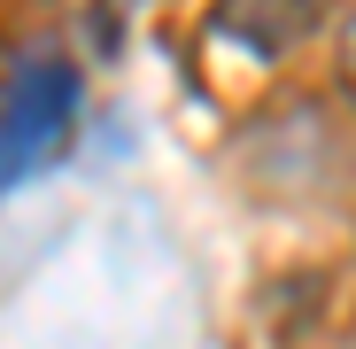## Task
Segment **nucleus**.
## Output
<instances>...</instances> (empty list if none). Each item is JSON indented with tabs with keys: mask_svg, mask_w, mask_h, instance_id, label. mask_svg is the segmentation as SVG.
<instances>
[{
	"mask_svg": "<svg viewBox=\"0 0 356 349\" xmlns=\"http://www.w3.org/2000/svg\"><path fill=\"white\" fill-rule=\"evenodd\" d=\"M70 109H78V70L63 54H24L0 78V179H24L47 155H63Z\"/></svg>",
	"mask_w": 356,
	"mask_h": 349,
	"instance_id": "1",
	"label": "nucleus"
},
{
	"mask_svg": "<svg viewBox=\"0 0 356 349\" xmlns=\"http://www.w3.org/2000/svg\"><path fill=\"white\" fill-rule=\"evenodd\" d=\"M341 0H209V31L225 47H241L248 63H286L294 47H310L333 31Z\"/></svg>",
	"mask_w": 356,
	"mask_h": 349,
	"instance_id": "2",
	"label": "nucleus"
},
{
	"mask_svg": "<svg viewBox=\"0 0 356 349\" xmlns=\"http://www.w3.org/2000/svg\"><path fill=\"white\" fill-rule=\"evenodd\" d=\"M333 70H341V93L356 101V8L333 16Z\"/></svg>",
	"mask_w": 356,
	"mask_h": 349,
	"instance_id": "3",
	"label": "nucleus"
}]
</instances>
